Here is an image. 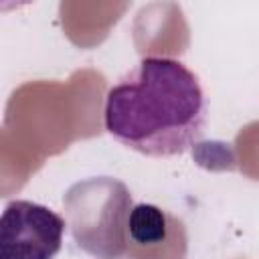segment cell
<instances>
[{"mask_svg":"<svg viewBox=\"0 0 259 259\" xmlns=\"http://www.w3.org/2000/svg\"><path fill=\"white\" fill-rule=\"evenodd\" d=\"M204 121L200 81L172 57H144L105 95L107 134L146 156L186 152L200 140Z\"/></svg>","mask_w":259,"mask_h":259,"instance_id":"obj_1","label":"cell"},{"mask_svg":"<svg viewBox=\"0 0 259 259\" xmlns=\"http://www.w3.org/2000/svg\"><path fill=\"white\" fill-rule=\"evenodd\" d=\"M75 243L97 259H121L132 212V194L123 182L99 176L77 182L63 196Z\"/></svg>","mask_w":259,"mask_h":259,"instance_id":"obj_2","label":"cell"},{"mask_svg":"<svg viewBox=\"0 0 259 259\" xmlns=\"http://www.w3.org/2000/svg\"><path fill=\"white\" fill-rule=\"evenodd\" d=\"M65 219L45 204L12 200L0 217V259H55Z\"/></svg>","mask_w":259,"mask_h":259,"instance_id":"obj_3","label":"cell"},{"mask_svg":"<svg viewBox=\"0 0 259 259\" xmlns=\"http://www.w3.org/2000/svg\"><path fill=\"white\" fill-rule=\"evenodd\" d=\"M184 223L168 210L140 202L132 208L121 259H186Z\"/></svg>","mask_w":259,"mask_h":259,"instance_id":"obj_4","label":"cell"}]
</instances>
